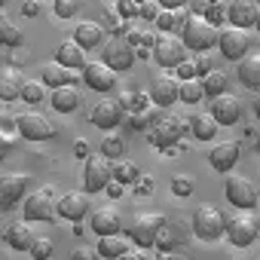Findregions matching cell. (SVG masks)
Wrapping results in <instances>:
<instances>
[{"mask_svg": "<svg viewBox=\"0 0 260 260\" xmlns=\"http://www.w3.org/2000/svg\"><path fill=\"white\" fill-rule=\"evenodd\" d=\"M257 236H260V223H257V217L251 214V208H236V214L226 217V239H230L236 248L251 245Z\"/></svg>", "mask_w": 260, "mask_h": 260, "instance_id": "obj_3", "label": "cell"}, {"mask_svg": "<svg viewBox=\"0 0 260 260\" xmlns=\"http://www.w3.org/2000/svg\"><path fill=\"white\" fill-rule=\"evenodd\" d=\"M0 43H4L7 49H19L22 43H25V37H22V31L10 22V19H4L0 22Z\"/></svg>", "mask_w": 260, "mask_h": 260, "instance_id": "obj_33", "label": "cell"}, {"mask_svg": "<svg viewBox=\"0 0 260 260\" xmlns=\"http://www.w3.org/2000/svg\"><path fill=\"white\" fill-rule=\"evenodd\" d=\"M40 74H43L40 80H43L46 86H52V89H61V86H74V80H77L74 68H64V64H58V61L46 64V68H43Z\"/></svg>", "mask_w": 260, "mask_h": 260, "instance_id": "obj_25", "label": "cell"}, {"mask_svg": "<svg viewBox=\"0 0 260 260\" xmlns=\"http://www.w3.org/2000/svg\"><path fill=\"white\" fill-rule=\"evenodd\" d=\"M55 61L64 64V68H74V71H77V68L83 71V68L89 64V61H86V49H83L77 40H64V43L55 49Z\"/></svg>", "mask_w": 260, "mask_h": 260, "instance_id": "obj_22", "label": "cell"}, {"mask_svg": "<svg viewBox=\"0 0 260 260\" xmlns=\"http://www.w3.org/2000/svg\"><path fill=\"white\" fill-rule=\"evenodd\" d=\"M16 128H19V135L22 138H28V141H46V138H52L55 135V125H52V119H46L43 113H22L19 119H16Z\"/></svg>", "mask_w": 260, "mask_h": 260, "instance_id": "obj_11", "label": "cell"}, {"mask_svg": "<svg viewBox=\"0 0 260 260\" xmlns=\"http://www.w3.org/2000/svg\"><path fill=\"white\" fill-rule=\"evenodd\" d=\"M22 89H25V83H22L13 71H7L4 77H0V98H4V101H16V98H22Z\"/></svg>", "mask_w": 260, "mask_h": 260, "instance_id": "obj_31", "label": "cell"}, {"mask_svg": "<svg viewBox=\"0 0 260 260\" xmlns=\"http://www.w3.org/2000/svg\"><path fill=\"white\" fill-rule=\"evenodd\" d=\"M25 220H52L58 214V202H52V187H40L37 193H31L22 205Z\"/></svg>", "mask_w": 260, "mask_h": 260, "instance_id": "obj_10", "label": "cell"}, {"mask_svg": "<svg viewBox=\"0 0 260 260\" xmlns=\"http://www.w3.org/2000/svg\"><path fill=\"white\" fill-rule=\"evenodd\" d=\"M71 260H104V257L98 254V248L80 245V248H74V251H71Z\"/></svg>", "mask_w": 260, "mask_h": 260, "instance_id": "obj_44", "label": "cell"}, {"mask_svg": "<svg viewBox=\"0 0 260 260\" xmlns=\"http://www.w3.org/2000/svg\"><path fill=\"white\" fill-rule=\"evenodd\" d=\"M239 83L260 92V52H248L239 61Z\"/></svg>", "mask_w": 260, "mask_h": 260, "instance_id": "obj_24", "label": "cell"}, {"mask_svg": "<svg viewBox=\"0 0 260 260\" xmlns=\"http://www.w3.org/2000/svg\"><path fill=\"white\" fill-rule=\"evenodd\" d=\"M223 193H226V199H230L233 208H254V205L260 202L257 187H254L248 178H242V175H226Z\"/></svg>", "mask_w": 260, "mask_h": 260, "instance_id": "obj_9", "label": "cell"}, {"mask_svg": "<svg viewBox=\"0 0 260 260\" xmlns=\"http://www.w3.org/2000/svg\"><path fill=\"white\" fill-rule=\"evenodd\" d=\"M107 193H110V196H113V199H116V196H122V184H119V181H116V178H113V181H110V184H107Z\"/></svg>", "mask_w": 260, "mask_h": 260, "instance_id": "obj_50", "label": "cell"}, {"mask_svg": "<svg viewBox=\"0 0 260 260\" xmlns=\"http://www.w3.org/2000/svg\"><path fill=\"white\" fill-rule=\"evenodd\" d=\"M205 98V86H202V80H181V101L184 104H199Z\"/></svg>", "mask_w": 260, "mask_h": 260, "instance_id": "obj_32", "label": "cell"}, {"mask_svg": "<svg viewBox=\"0 0 260 260\" xmlns=\"http://www.w3.org/2000/svg\"><path fill=\"white\" fill-rule=\"evenodd\" d=\"M150 98H153V104H159V107H172L175 101H181V77H175V74H159V77H153V83H150Z\"/></svg>", "mask_w": 260, "mask_h": 260, "instance_id": "obj_13", "label": "cell"}, {"mask_svg": "<svg viewBox=\"0 0 260 260\" xmlns=\"http://www.w3.org/2000/svg\"><path fill=\"white\" fill-rule=\"evenodd\" d=\"M257 4H260V0H257Z\"/></svg>", "mask_w": 260, "mask_h": 260, "instance_id": "obj_57", "label": "cell"}, {"mask_svg": "<svg viewBox=\"0 0 260 260\" xmlns=\"http://www.w3.org/2000/svg\"><path fill=\"white\" fill-rule=\"evenodd\" d=\"M28 175H7L4 181H0V199H4V205H16L25 193H28Z\"/></svg>", "mask_w": 260, "mask_h": 260, "instance_id": "obj_21", "label": "cell"}, {"mask_svg": "<svg viewBox=\"0 0 260 260\" xmlns=\"http://www.w3.org/2000/svg\"><path fill=\"white\" fill-rule=\"evenodd\" d=\"M101 25H104V31H119V28H122V16H119V10H107V13L101 16Z\"/></svg>", "mask_w": 260, "mask_h": 260, "instance_id": "obj_43", "label": "cell"}, {"mask_svg": "<svg viewBox=\"0 0 260 260\" xmlns=\"http://www.w3.org/2000/svg\"><path fill=\"white\" fill-rule=\"evenodd\" d=\"M122 110H125V107H122V101L104 98V101H98V104L92 107L89 122H92V125H98V128H104V132H110V128H116V125H119Z\"/></svg>", "mask_w": 260, "mask_h": 260, "instance_id": "obj_15", "label": "cell"}, {"mask_svg": "<svg viewBox=\"0 0 260 260\" xmlns=\"http://www.w3.org/2000/svg\"><path fill=\"white\" fill-rule=\"evenodd\" d=\"M58 214L64 220H83L89 214V196L80 193V190H68L61 199H58Z\"/></svg>", "mask_w": 260, "mask_h": 260, "instance_id": "obj_19", "label": "cell"}, {"mask_svg": "<svg viewBox=\"0 0 260 260\" xmlns=\"http://www.w3.org/2000/svg\"><path fill=\"white\" fill-rule=\"evenodd\" d=\"M217 46H220V55H223L226 61H242V58L248 55V49H251V37H248V31H245V28L230 25V28H223V31H220Z\"/></svg>", "mask_w": 260, "mask_h": 260, "instance_id": "obj_8", "label": "cell"}, {"mask_svg": "<svg viewBox=\"0 0 260 260\" xmlns=\"http://www.w3.org/2000/svg\"><path fill=\"white\" fill-rule=\"evenodd\" d=\"M172 193H175V196H190V193H193V178L175 175V178H172Z\"/></svg>", "mask_w": 260, "mask_h": 260, "instance_id": "obj_40", "label": "cell"}, {"mask_svg": "<svg viewBox=\"0 0 260 260\" xmlns=\"http://www.w3.org/2000/svg\"><path fill=\"white\" fill-rule=\"evenodd\" d=\"M138 4H147V0H138Z\"/></svg>", "mask_w": 260, "mask_h": 260, "instance_id": "obj_56", "label": "cell"}, {"mask_svg": "<svg viewBox=\"0 0 260 260\" xmlns=\"http://www.w3.org/2000/svg\"><path fill=\"white\" fill-rule=\"evenodd\" d=\"M257 16H260L257 0H230V25L248 28V25H257Z\"/></svg>", "mask_w": 260, "mask_h": 260, "instance_id": "obj_20", "label": "cell"}, {"mask_svg": "<svg viewBox=\"0 0 260 260\" xmlns=\"http://www.w3.org/2000/svg\"><path fill=\"white\" fill-rule=\"evenodd\" d=\"M202 86H205V95L208 98H217V95L226 92V74L223 71H211V74L202 77Z\"/></svg>", "mask_w": 260, "mask_h": 260, "instance_id": "obj_34", "label": "cell"}, {"mask_svg": "<svg viewBox=\"0 0 260 260\" xmlns=\"http://www.w3.org/2000/svg\"><path fill=\"white\" fill-rule=\"evenodd\" d=\"M147 98H150V92L144 95V92H125L122 95V107H135V113L141 110V107H147Z\"/></svg>", "mask_w": 260, "mask_h": 260, "instance_id": "obj_41", "label": "cell"}, {"mask_svg": "<svg viewBox=\"0 0 260 260\" xmlns=\"http://www.w3.org/2000/svg\"><path fill=\"white\" fill-rule=\"evenodd\" d=\"M153 190V178H138V193L144 196V193H150Z\"/></svg>", "mask_w": 260, "mask_h": 260, "instance_id": "obj_49", "label": "cell"}, {"mask_svg": "<svg viewBox=\"0 0 260 260\" xmlns=\"http://www.w3.org/2000/svg\"><path fill=\"white\" fill-rule=\"evenodd\" d=\"M74 153H77V156H92V153H89V141H86V138H77V141H74Z\"/></svg>", "mask_w": 260, "mask_h": 260, "instance_id": "obj_48", "label": "cell"}, {"mask_svg": "<svg viewBox=\"0 0 260 260\" xmlns=\"http://www.w3.org/2000/svg\"><path fill=\"white\" fill-rule=\"evenodd\" d=\"M169 260H184V257H169Z\"/></svg>", "mask_w": 260, "mask_h": 260, "instance_id": "obj_55", "label": "cell"}, {"mask_svg": "<svg viewBox=\"0 0 260 260\" xmlns=\"http://www.w3.org/2000/svg\"><path fill=\"white\" fill-rule=\"evenodd\" d=\"M22 101H28V104L46 101V83H43V80H28L25 89H22Z\"/></svg>", "mask_w": 260, "mask_h": 260, "instance_id": "obj_35", "label": "cell"}, {"mask_svg": "<svg viewBox=\"0 0 260 260\" xmlns=\"http://www.w3.org/2000/svg\"><path fill=\"white\" fill-rule=\"evenodd\" d=\"M49 104H52L58 113H74V110H77V104H80V95H77V89H74V86H61V89H52Z\"/></svg>", "mask_w": 260, "mask_h": 260, "instance_id": "obj_26", "label": "cell"}, {"mask_svg": "<svg viewBox=\"0 0 260 260\" xmlns=\"http://www.w3.org/2000/svg\"><path fill=\"white\" fill-rule=\"evenodd\" d=\"M239 156H242V144L233 141V138H226V141H217V147H211L208 162H211L217 172H230V169L239 162Z\"/></svg>", "mask_w": 260, "mask_h": 260, "instance_id": "obj_18", "label": "cell"}, {"mask_svg": "<svg viewBox=\"0 0 260 260\" xmlns=\"http://www.w3.org/2000/svg\"><path fill=\"white\" fill-rule=\"evenodd\" d=\"M181 37H184L187 49H193V52H205V49H211V46L220 40V31H217V25H211L205 16H190V22L184 25Z\"/></svg>", "mask_w": 260, "mask_h": 260, "instance_id": "obj_1", "label": "cell"}, {"mask_svg": "<svg viewBox=\"0 0 260 260\" xmlns=\"http://www.w3.org/2000/svg\"><path fill=\"white\" fill-rule=\"evenodd\" d=\"M34 233H31V226H28V220H19V223H13L10 230H7V242L16 248V251H31V245H34Z\"/></svg>", "mask_w": 260, "mask_h": 260, "instance_id": "obj_27", "label": "cell"}, {"mask_svg": "<svg viewBox=\"0 0 260 260\" xmlns=\"http://www.w3.org/2000/svg\"><path fill=\"white\" fill-rule=\"evenodd\" d=\"M49 254H52V242H49L46 236L34 239V245H31V257H34V260H49Z\"/></svg>", "mask_w": 260, "mask_h": 260, "instance_id": "obj_39", "label": "cell"}, {"mask_svg": "<svg viewBox=\"0 0 260 260\" xmlns=\"http://www.w3.org/2000/svg\"><path fill=\"white\" fill-rule=\"evenodd\" d=\"M113 181V166L107 162V156H86V169H83V187L86 193H101L107 190V184Z\"/></svg>", "mask_w": 260, "mask_h": 260, "instance_id": "obj_7", "label": "cell"}, {"mask_svg": "<svg viewBox=\"0 0 260 260\" xmlns=\"http://www.w3.org/2000/svg\"><path fill=\"white\" fill-rule=\"evenodd\" d=\"M153 58H156V64H162L166 71L184 64V61H187V43H184V37L159 34V40H156V46H153Z\"/></svg>", "mask_w": 260, "mask_h": 260, "instance_id": "obj_6", "label": "cell"}, {"mask_svg": "<svg viewBox=\"0 0 260 260\" xmlns=\"http://www.w3.org/2000/svg\"><path fill=\"white\" fill-rule=\"evenodd\" d=\"M217 119H214V113L208 110V113H196L193 119H190V128H193V135L199 138V141H211L214 135H217Z\"/></svg>", "mask_w": 260, "mask_h": 260, "instance_id": "obj_28", "label": "cell"}, {"mask_svg": "<svg viewBox=\"0 0 260 260\" xmlns=\"http://www.w3.org/2000/svg\"><path fill=\"white\" fill-rule=\"evenodd\" d=\"M89 223H92L95 236H119V230H122L119 208H113V205H101V208H95Z\"/></svg>", "mask_w": 260, "mask_h": 260, "instance_id": "obj_17", "label": "cell"}, {"mask_svg": "<svg viewBox=\"0 0 260 260\" xmlns=\"http://www.w3.org/2000/svg\"><path fill=\"white\" fill-rule=\"evenodd\" d=\"M113 178H116L119 184H138L141 169H138L132 159H116V162H113Z\"/></svg>", "mask_w": 260, "mask_h": 260, "instance_id": "obj_30", "label": "cell"}, {"mask_svg": "<svg viewBox=\"0 0 260 260\" xmlns=\"http://www.w3.org/2000/svg\"><path fill=\"white\" fill-rule=\"evenodd\" d=\"M74 40L83 49H98L104 43V25L101 22H80L77 31H74Z\"/></svg>", "mask_w": 260, "mask_h": 260, "instance_id": "obj_23", "label": "cell"}, {"mask_svg": "<svg viewBox=\"0 0 260 260\" xmlns=\"http://www.w3.org/2000/svg\"><path fill=\"white\" fill-rule=\"evenodd\" d=\"M205 19H208L211 25H223V19H230V7H223V4H208Z\"/></svg>", "mask_w": 260, "mask_h": 260, "instance_id": "obj_38", "label": "cell"}, {"mask_svg": "<svg viewBox=\"0 0 260 260\" xmlns=\"http://www.w3.org/2000/svg\"><path fill=\"white\" fill-rule=\"evenodd\" d=\"M187 128H190V119H181V116H162V119L153 122V128H150V135H147V138H150V144L169 150V147H175V144L184 138Z\"/></svg>", "mask_w": 260, "mask_h": 260, "instance_id": "obj_4", "label": "cell"}, {"mask_svg": "<svg viewBox=\"0 0 260 260\" xmlns=\"http://www.w3.org/2000/svg\"><path fill=\"white\" fill-rule=\"evenodd\" d=\"M254 113H257V119H260V92H257V98H254Z\"/></svg>", "mask_w": 260, "mask_h": 260, "instance_id": "obj_53", "label": "cell"}, {"mask_svg": "<svg viewBox=\"0 0 260 260\" xmlns=\"http://www.w3.org/2000/svg\"><path fill=\"white\" fill-rule=\"evenodd\" d=\"M98 248V254L104 257V260H119L128 248H125V242L119 239V236H101V242L95 245Z\"/></svg>", "mask_w": 260, "mask_h": 260, "instance_id": "obj_29", "label": "cell"}, {"mask_svg": "<svg viewBox=\"0 0 260 260\" xmlns=\"http://www.w3.org/2000/svg\"><path fill=\"white\" fill-rule=\"evenodd\" d=\"M40 13V4L37 0H25V16H37Z\"/></svg>", "mask_w": 260, "mask_h": 260, "instance_id": "obj_51", "label": "cell"}, {"mask_svg": "<svg viewBox=\"0 0 260 260\" xmlns=\"http://www.w3.org/2000/svg\"><path fill=\"white\" fill-rule=\"evenodd\" d=\"M211 113H214V119H217L220 125H236V122L242 119V101H239L236 95L223 92V95L211 98Z\"/></svg>", "mask_w": 260, "mask_h": 260, "instance_id": "obj_16", "label": "cell"}, {"mask_svg": "<svg viewBox=\"0 0 260 260\" xmlns=\"http://www.w3.org/2000/svg\"><path fill=\"white\" fill-rule=\"evenodd\" d=\"M193 233L205 242H214L226 233V217L214 205H199L196 214H193Z\"/></svg>", "mask_w": 260, "mask_h": 260, "instance_id": "obj_5", "label": "cell"}, {"mask_svg": "<svg viewBox=\"0 0 260 260\" xmlns=\"http://www.w3.org/2000/svg\"><path fill=\"white\" fill-rule=\"evenodd\" d=\"M80 77H83V83H86L89 89H95V92H110V89L116 86V71H113L107 61H89Z\"/></svg>", "mask_w": 260, "mask_h": 260, "instance_id": "obj_14", "label": "cell"}, {"mask_svg": "<svg viewBox=\"0 0 260 260\" xmlns=\"http://www.w3.org/2000/svg\"><path fill=\"white\" fill-rule=\"evenodd\" d=\"M135 55H138V46L135 43H128L125 37H116L104 46V61L119 74V71H128L135 64Z\"/></svg>", "mask_w": 260, "mask_h": 260, "instance_id": "obj_12", "label": "cell"}, {"mask_svg": "<svg viewBox=\"0 0 260 260\" xmlns=\"http://www.w3.org/2000/svg\"><path fill=\"white\" fill-rule=\"evenodd\" d=\"M101 153H104L107 159H122V153H125L122 138H119V135H104V141H101Z\"/></svg>", "mask_w": 260, "mask_h": 260, "instance_id": "obj_36", "label": "cell"}, {"mask_svg": "<svg viewBox=\"0 0 260 260\" xmlns=\"http://www.w3.org/2000/svg\"><path fill=\"white\" fill-rule=\"evenodd\" d=\"M52 10H55L58 19H71L80 10V0H52Z\"/></svg>", "mask_w": 260, "mask_h": 260, "instance_id": "obj_37", "label": "cell"}, {"mask_svg": "<svg viewBox=\"0 0 260 260\" xmlns=\"http://www.w3.org/2000/svg\"><path fill=\"white\" fill-rule=\"evenodd\" d=\"M116 10H119L122 19H135V16H141V4H138V0H116Z\"/></svg>", "mask_w": 260, "mask_h": 260, "instance_id": "obj_42", "label": "cell"}, {"mask_svg": "<svg viewBox=\"0 0 260 260\" xmlns=\"http://www.w3.org/2000/svg\"><path fill=\"white\" fill-rule=\"evenodd\" d=\"M159 4H162V10H181L187 0H159Z\"/></svg>", "mask_w": 260, "mask_h": 260, "instance_id": "obj_52", "label": "cell"}, {"mask_svg": "<svg viewBox=\"0 0 260 260\" xmlns=\"http://www.w3.org/2000/svg\"><path fill=\"white\" fill-rule=\"evenodd\" d=\"M178 77L181 80H193V77H199V71H196V64L184 61V64H178Z\"/></svg>", "mask_w": 260, "mask_h": 260, "instance_id": "obj_47", "label": "cell"}, {"mask_svg": "<svg viewBox=\"0 0 260 260\" xmlns=\"http://www.w3.org/2000/svg\"><path fill=\"white\" fill-rule=\"evenodd\" d=\"M162 230H166V217L156 211H144V214H135L132 223H128V239L141 248H150V245H156Z\"/></svg>", "mask_w": 260, "mask_h": 260, "instance_id": "obj_2", "label": "cell"}, {"mask_svg": "<svg viewBox=\"0 0 260 260\" xmlns=\"http://www.w3.org/2000/svg\"><path fill=\"white\" fill-rule=\"evenodd\" d=\"M162 4H159V0H147V4H141V19H150V22H156L159 19V10Z\"/></svg>", "mask_w": 260, "mask_h": 260, "instance_id": "obj_45", "label": "cell"}, {"mask_svg": "<svg viewBox=\"0 0 260 260\" xmlns=\"http://www.w3.org/2000/svg\"><path fill=\"white\" fill-rule=\"evenodd\" d=\"M193 64H196V71H199V74H202V77H205V74H211V71H214V68H211V61H208V55H205V52H199V55H196V58H193Z\"/></svg>", "mask_w": 260, "mask_h": 260, "instance_id": "obj_46", "label": "cell"}, {"mask_svg": "<svg viewBox=\"0 0 260 260\" xmlns=\"http://www.w3.org/2000/svg\"><path fill=\"white\" fill-rule=\"evenodd\" d=\"M254 28H257V31H260V16H257V25H254Z\"/></svg>", "mask_w": 260, "mask_h": 260, "instance_id": "obj_54", "label": "cell"}]
</instances>
